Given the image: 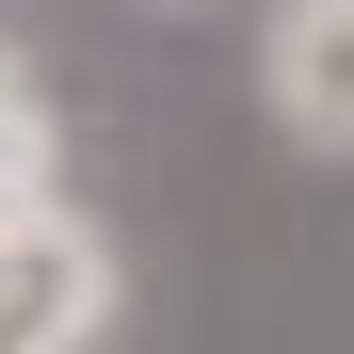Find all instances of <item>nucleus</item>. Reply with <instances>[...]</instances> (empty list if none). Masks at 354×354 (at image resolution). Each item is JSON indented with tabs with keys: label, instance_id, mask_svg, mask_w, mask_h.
<instances>
[{
	"label": "nucleus",
	"instance_id": "20e7f679",
	"mask_svg": "<svg viewBox=\"0 0 354 354\" xmlns=\"http://www.w3.org/2000/svg\"><path fill=\"white\" fill-rule=\"evenodd\" d=\"M0 97H17V48H0Z\"/></svg>",
	"mask_w": 354,
	"mask_h": 354
},
{
	"label": "nucleus",
	"instance_id": "7ed1b4c3",
	"mask_svg": "<svg viewBox=\"0 0 354 354\" xmlns=\"http://www.w3.org/2000/svg\"><path fill=\"white\" fill-rule=\"evenodd\" d=\"M48 194H65V129H48V97L17 81V97H0V225L48 209Z\"/></svg>",
	"mask_w": 354,
	"mask_h": 354
},
{
	"label": "nucleus",
	"instance_id": "f03ea898",
	"mask_svg": "<svg viewBox=\"0 0 354 354\" xmlns=\"http://www.w3.org/2000/svg\"><path fill=\"white\" fill-rule=\"evenodd\" d=\"M338 48H354V0H274V48H258V97L290 145H354V97H338Z\"/></svg>",
	"mask_w": 354,
	"mask_h": 354
},
{
	"label": "nucleus",
	"instance_id": "f257e3e1",
	"mask_svg": "<svg viewBox=\"0 0 354 354\" xmlns=\"http://www.w3.org/2000/svg\"><path fill=\"white\" fill-rule=\"evenodd\" d=\"M113 290L129 274H113V225L97 209L48 194V209L0 225V354H97L113 338Z\"/></svg>",
	"mask_w": 354,
	"mask_h": 354
}]
</instances>
